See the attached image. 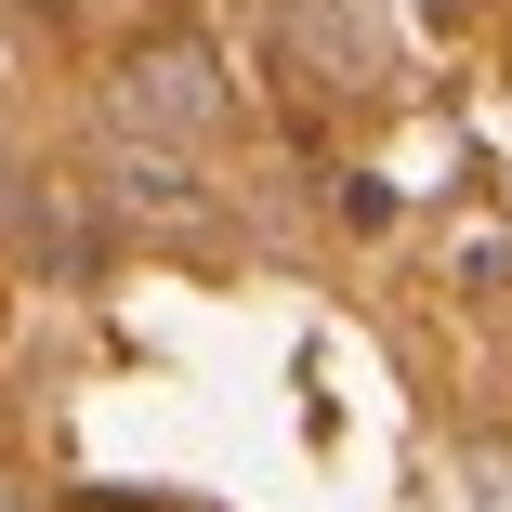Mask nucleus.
<instances>
[{
	"mask_svg": "<svg viewBox=\"0 0 512 512\" xmlns=\"http://www.w3.org/2000/svg\"><path fill=\"white\" fill-rule=\"evenodd\" d=\"M421 14H434V27H460V14H473V0H421Z\"/></svg>",
	"mask_w": 512,
	"mask_h": 512,
	"instance_id": "3",
	"label": "nucleus"
},
{
	"mask_svg": "<svg viewBox=\"0 0 512 512\" xmlns=\"http://www.w3.org/2000/svg\"><path fill=\"white\" fill-rule=\"evenodd\" d=\"M276 53L316 92H381V27L355 14V0H276Z\"/></svg>",
	"mask_w": 512,
	"mask_h": 512,
	"instance_id": "2",
	"label": "nucleus"
},
{
	"mask_svg": "<svg viewBox=\"0 0 512 512\" xmlns=\"http://www.w3.org/2000/svg\"><path fill=\"white\" fill-rule=\"evenodd\" d=\"M119 132L184 145V158L224 132V66H211V40H197V27H158V40L119 66Z\"/></svg>",
	"mask_w": 512,
	"mask_h": 512,
	"instance_id": "1",
	"label": "nucleus"
}]
</instances>
